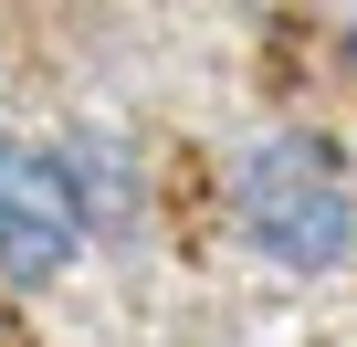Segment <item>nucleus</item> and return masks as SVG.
<instances>
[{
	"label": "nucleus",
	"mask_w": 357,
	"mask_h": 347,
	"mask_svg": "<svg viewBox=\"0 0 357 347\" xmlns=\"http://www.w3.org/2000/svg\"><path fill=\"white\" fill-rule=\"evenodd\" d=\"M231 232H242L252 263H273L294 284L347 274V253H357V168H347V147L315 137V126L252 137L231 158Z\"/></svg>",
	"instance_id": "f257e3e1"
},
{
	"label": "nucleus",
	"mask_w": 357,
	"mask_h": 347,
	"mask_svg": "<svg viewBox=\"0 0 357 347\" xmlns=\"http://www.w3.org/2000/svg\"><path fill=\"white\" fill-rule=\"evenodd\" d=\"M95 242V190L84 158L53 137H0V274L11 284H63Z\"/></svg>",
	"instance_id": "f03ea898"
},
{
	"label": "nucleus",
	"mask_w": 357,
	"mask_h": 347,
	"mask_svg": "<svg viewBox=\"0 0 357 347\" xmlns=\"http://www.w3.org/2000/svg\"><path fill=\"white\" fill-rule=\"evenodd\" d=\"M347 64H357V0H347Z\"/></svg>",
	"instance_id": "7ed1b4c3"
}]
</instances>
